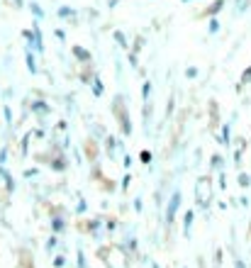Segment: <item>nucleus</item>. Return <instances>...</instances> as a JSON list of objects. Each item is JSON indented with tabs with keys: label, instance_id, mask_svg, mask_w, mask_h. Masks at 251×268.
<instances>
[{
	"label": "nucleus",
	"instance_id": "473e14b6",
	"mask_svg": "<svg viewBox=\"0 0 251 268\" xmlns=\"http://www.w3.org/2000/svg\"><path fill=\"white\" fill-rule=\"evenodd\" d=\"M15 5H22V0H15Z\"/></svg>",
	"mask_w": 251,
	"mask_h": 268
},
{
	"label": "nucleus",
	"instance_id": "b1692460",
	"mask_svg": "<svg viewBox=\"0 0 251 268\" xmlns=\"http://www.w3.org/2000/svg\"><path fill=\"white\" fill-rule=\"evenodd\" d=\"M5 161H8V149H5V146H3V151H0V166H3V164H5Z\"/></svg>",
	"mask_w": 251,
	"mask_h": 268
},
{
	"label": "nucleus",
	"instance_id": "c85d7f7f",
	"mask_svg": "<svg viewBox=\"0 0 251 268\" xmlns=\"http://www.w3.org/2000/svg\"><path fill=\"white\" fill-rule=\"evenodd\" d=\"M68 15H71V10H68V8H61V10H59V17H68Z\"/></svg>",
	"mask_w": 251,
	"mask_h": 268
},
{
	"label": "nucleus",
	"instance_id": "dca6fc26",
	"mask_svg": "<svg viewBox=\"0 0 251 268\" xmlns=\"http://www.w3.org/2000/svg\"><path fill=\"white\" fill-rule=\"evenodd\" d=\"M54 266L56 268H64L66 266V256H64V254H59V256L54 258Z\"/></svg>",
	"mask_w": 251,
	"mask_h": 268
},
{
	"label": "nucleus",
	"instance_id": "423d86ee",
	"mask_svg": "<svg viewBox=\"0 0 251 268\" xmlns=\"http://www.w3.org/2000/svg\"><path fill=\"white\" fill-rule=\"evenodd\" d=\"M24 61H27V71H30V73H37V71H39V68H37V61H34L32 51H27V54H24Z\"/></svg>",
	"mask_w": 251,
	"mask_h": 268
},
{
	"label": "nucleus",
	"instance_id": "72a5a7b5",
	"mask_svg": "<svg viewBox=\"0 0 251 268\" xmlns=\"http://www.w3.org/2000/svg\"><path fill=\"white\" fill-rule=\"evenodd\" d=\"M249 234H251V227H249Z\"/></svg>",
	"mask_w": 251,
	"mask_h": 268
},
{
	"label": "nucleus",
	"instance_id": "2eb2a0df",
	"mask_svg": "<svg viewBox=\"0 0 251 268\" xmlns=\"http://www.w3.org/2000/svg\"><path fill=\"white\" fill-rule=\"evenodd\" d=\"M115 42H117L120 46H127V37H124L122 32H115Z\"/></svg>",
	"mask_w": 251,
	"mask_h": 268
},
{
	"label": "nucleus",
	"instance_id": "393cba45",
	"mask_svg": "<svg viewBox=\"0 0 251 268\" xmlns=\"http://www.w3.org/2000/svg\"><path fill=\"white\" fill-rule=\"evenodd\" d=\"M32 12L37 15V17H44V10L39 8V5H32Z\"/></svg>",
	"mask_w": 251,
	"mask_h": 268
},
{
	"label": "nucleus",
	"instance_id": "aec40b11",
	"mask_svg": "<svg viewBox=\"0 0 251 268\" xmlns=\"http://www.w3.org/2000/svg\"><path fill=\"white\" fill-rule=\"evenodd\" d=\"M98 227H100V220H90V222H88V229H90V232H95Z\"/></svg>",
	"mask_w": 251,
	"mask_h": 268
},
{
	"label": "nucleus",
	"instance_id": "4be33fe9",
	"mask_svg": "<svg viewBox=\"0 0 251 268\" xmlns=\"http://www.w3.org/2000/svg\"><path fill=\"white\" fill-rule=\"evenodd\" d=\"M139 158H142L144 164H149V161H152V151H142V154H139Z\"/></svg>",
	"mask_w": 251,
	"mask_h": 268
},
{
	"label": "nucleus",
	"instance_id": "cd10ccee",
	"mask_svg": "<svg viewBox=\"0 0 251 268\" xmlns=\"http://www.w3.org/2000/svg\"><path fill=\"white\" fill-rule=\"evenodd\" d=\"M56 246V236H52V239H49V242H46V249H49V251H52V249H54Z\"/></svg>",
	"mask_w": 251,
	"mask_h": 268
},
{
	"label": "nucleus",
	"instance_id": "f3484780",
	"mask_svg": "<svg viewBox=\"0 0 251 268\" xmlns=\"http://www.w3.org/2000/svg\"><path fill=\"white\" fill-rule=\"evenodd\" d=\"M244 83H251V68H246V71L241 73V86H244Z\"/></svg>",
	"mask_w": 251,
	"mask_h": 268
},
{
	"label": "nucleus",
	"instance_id": "7ed1b4c3",
	"mask_svg": "<svg viewBox=\"0 0 251 268\" xmlns=\"http://www.w3.org/2000/svg\"><path fill=\"white\" fill-rule=\"evenodd\" d=\"M0 178L5 180V190H8V193H15V178L10 176V171L5 166H0Z\"/></svg>",
	"mask_w": 251,
	"mask_h": 268
},
{
	"label": "nucleus",
	"instance_id": "a211bd4d",
	"mask_svg": "<svg viewBox=\"0 0 251 268\" xmlns=\"http://www.w3.org/2000/svg\"><path fill=\"white\" fill-rule=\"evenodd\" d=\"M3 112H5V120H8V124H12V112L8 105H3Z\"/></svg>",
	"mask_w": 251,
	"mask_h": 268
},
{
	"label": "nucleus",
	"instance_id": "0eeeda50",
	"mask_svg": "<svg viewBox=\"0 0 251 268\" xmlns=\"http://www.w3.org/2000/svg\"><path fill=\"white\" fill-rule=\"evenodd\" d=\"M32 110L37 112V115H46V112H49V105H46L44 100H34L32 102Z\"/></svg>",
	"mask_w": 251,
	"mask_h": 268
},
{
	"label": "nucleus",
	"instance_id": "2f4dec72",
	"mask_svg": "<svg viewBox=\"0 0 251 268\" xmlns=\"http://www.w3.org/2000/svg\"><path fill=\"white\" fill-rule=\"evenodd\" d=\"M78 268H86V258H83V254H78Z\"/></svg>",
	"mask_w": 251,
	"mask_h": 268
},
{
	"label": "nucleus",
	"instance_id": "5701e85b",
	"mask_svg": "<svg viewBox=\"0 0 251 268\" xmlns=\"http://www.w3.org/2000/svg\"><path fill=\"white\" fill-rule=\"evenodd\" d=\"M197 76V68H186V78H195Z\"/></svg>",
	"mask_w": 251,
	"mask_h": 268
},
{
	"label": "nucleus",
	"instance_id": "c756f323",
	"mask_svg": "<svg viewBox=\"0 0 251 268\" xmlns=\"http://www.w3.org/2000/svg\"><path fill=\"white\" fill-rule=\"evenodd\" d=\"M215 263H217V266H219V263H222V251H219V249H217V251H215Z\"/></svg>",
	"mask_w": 251,
	"mask_h": 268
},
{
	"label": "nucleus",
	"instance_id": "4468645a",
	"mask_svg": "<svg viewBox=\"0 0 251 268\" xmlns=\"http://www.w3.org/2000/svg\"><path fill=\"white\" fill-rule=\"evenodd\" d=\"M239 185L241 188H251V176L249 173H239Z\"/></svg>",
	"mask_w": 251,
	"mask_h": 268
},
{
	"label": "nucleus",
	"instance_id": "a878e982",
	"mask_svg": "<svg viewBox=\"0 0 251 268\" xmlns=\"http://www.w3.org/2000/svg\"><path fill=\"white\" fill-rule=\"evenodd\" d=\"M171 112H173V98L168 100V108H166V117H171Z\"/></svg>",
	"mask_w": 251,
	"mask_h": 268
},
{
	"label": "nucleus",
	"instance_id": "9b49d317",
	"mask_svg": "<svg viewBox=\"0 0 251 268\" xmlns=\"http://www.w3.org/2000/svg\"><path fill=\"white\" fill-rule=\"evenodd\" d=\"M222 164H224V158L219 156V154H215V156L210 158V166L215 168V171H222Z\"/></svg>",
	"mask_w": 251,
	"mask_h": 268
},
{
	"label": "nucleus",
	"instance_id": "7c9ffc66",
	"mask_svg": "<svg viewBox=\"0 0 251 268\" xmlns=\"http://www.w3.org/2000/svg\"><path fill=\"white\" fill-rule=\"evenodd\" d=\"M234 268H246V266H244V261H241V258L234 256Z\"/></svg>",
	"mask_w": 251,
	"mask_h": 268
},
{
	"label": "nucleus",
	"instance_id": "f257e3e1",
	"mask_svg": "<svg viewBox=\"0 0 251 268\" xmlns=\"http://www.w3.org/2000/svg\"><path fill=\"white\" fill-rule=\"evenodd\" d=\"M112 105H115V117H117V122L122 124V134H124V137H130V134H132V120H130V112H127V108H124V98H122V95H117Z\"/></svg>",
	"mask_w": 251,
	"mask_h": 268
},
{
	"label": "nucleus",
	"instance_id": "20e7f679",
	"mask_svg": "<svg viewBox=\"0 0 251 268\" xmlns=\"http://www.w3.org/2000/svg\"><path fill=\"white\" fill-rule=\"evenodd\" d=\"M73 56H76L78 61H83V64H90V61H93L90 51H88V49H83V46H73Z\"/></svg>",
	"mask_w": 251,
	"mask_h": 268
},
{
	"label": "nucleus",
	"instance_id": "f03ea898",
	"mask_svg": "<svg viewBox=\"0 0 251 268\" xmlns=\"http://www.w3.org/2000/svg\"><path fill=\"white\" fill-rule=\"evenodd\" d=\"M181 202H183V195H181V190H175L173 195H171V200H168V207H166V224L175 222V212H178Z\"/></svg>",
	"mask_w": 251,
	"mask_h": 268
},
{
	"label": "nucleus",
	"instance_id": "39448f33",
	"mask_svg": "<svg viewBox=\"0 0 251 268\" xmlns=\"http://www.w3.org/2000/svg\"><path fill=\"white\" fill-rule=\"evenodd\" d=\"M193 220H195V212L193 210H188L186 215H183V234L190 236V227H193Z\"/></svg>",
	"mask_w": 251,
	"mask_h": 268
},
{
	"label": "nucleus",
	"instance_id": "1a4fd4ad",
	"mask_svg": "<svg viewBox=\"0 0 251 268\" xmlns=\"http://www.w3.org/2000/svg\"><path fill=\"white\" fill-rule=\"evenodd\" d=\"M103 93H105V88H103V81H100V78H93V95H95V98H100Z\"/></svg>",
	"mask_w": 251,
	"mask_h": 268
},
{
	"label": "nucleus",
	"instance_id": "9d476101",
	"mask_svg": "<svg viewBox=\"0 0 251 268\" xmlns=\"http://www.w3.org/2000/svg\"><path fill=\"white\" fill-rule=\"evenodd\" d=\"M222 5H224V0H215V3L208 8V12H205V15H217V12L222 10Z\"/></svg>",
	"mask_w": 251,
	"mask_h": 268
},
{
	"label": "nucleus",
	"instance_id": "bb28decb",
	"mask_svg": "<svg viewBox=\"0 0 251 268\" xmlns=\"http://www.w3.org/2000/svg\"><path fill=\"white\" fill-rule=\"evenodd\" d=\"M130 176H124V178H122V190H127V188H130Z\"/></svg>",
	"mask_w": 251,
	"mask_h": 268
},
{
	"label": "nucleus",
	"instance_id": "6ab92c4d",
	"mask_svg": "<svg viewBox=\"0 0 251 268\" xmlns=\"http://www.w3.org/2000/svg\"><path fill=\"white\" fill-rule=\"evenodd\" d=\"M142 44H144V39H142V37H137V42H134V46H132V49H134V54H137V51H142Z\"/></svg>",
	"mask_w": 251,
	"mask_h": 268
},
{
	"label": "nucleus",
	"instance_id": "ddd939ff",
	"mask_svg": "<svg viewBox=\"0 0 251 268\" xmlns=\"http://www.w3.org/2000/svg\"><path fill=\"white\" fill-rule=\"evenodd\" d=\"M149 95H152V83L146 81V83L142 86V100H144V102H149Z\"/></svg>",
	"mask_w": 251,
	"mask_h": 268
},
{
	"label": "nucleus",
	"instance_id": "412c9836",
	"mask_svg": "<svg viewBox=\"0 0 251 268\" xmlns=\"http://www.w3.org/2000/svg\"><path fill=\"white\" fill-rule=\"evenodd\" d=\"M219 30V22L217 20H210V34H215Z\"/></svg>",
	"mask_w": 251,
	"mask_h": 268
},
{
	"label": "nucleus",
	"instance_id": "f8f14e48",
	"mask_svg": "<svg viewBox=\"0 0 251 268\" xmlns=\"http://www.w3.org/2000/svg\"><path fill=\"white\" fill-rule=\"evenodd\" d=\"M52 168H54V171H64V168H66V158L64 156H61V158H59V156L52 158Z\"/></svg>",
	"mask_w": 251,
	"mask_h": 268
},
{
	"label": "nucleus",
	"instance_id": "6e6552de",
	"mask_svg": "<svg viewBox=\"0 0 251 268\" xmlns=\"http://www.w3.org/2000/svg\"><path fill=\"white\" fill-rule=\"evenodd\" d=\"M52 229H54V234H59V232H64L66 229V222L61 220V217H52Z\"/></svg>",
	"mask_w": 251,
	"mask_h": 268
}]
</instances>
